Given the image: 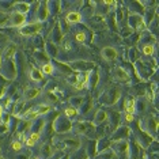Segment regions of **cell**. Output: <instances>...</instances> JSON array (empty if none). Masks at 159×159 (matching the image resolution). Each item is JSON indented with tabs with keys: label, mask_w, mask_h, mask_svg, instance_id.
Here are the masks:
<instances>
[{
	"label": "cell",
	"mask_w": 159,
	"mask_h": 159,
	"mask_svg": "<svg viewBox=\"0 0 159 159\" xmlns=\"http://www.w3.org/2000/svg\"><path fill=\"white\" fill-rule=\"evenodd\" d=\"M12 150L14 151H16V152H19L20 150H22V147H23V143L22 142H19V140H15V142L12 143Z\"/></svg>",
	"instance_id": "1f68e13d"
},
{
	"label": "cell",
	"mask_w": 159,
	"mask_h": 159,
	"mask_svg": "<svg viewBox=\"0 0 159 159\" xmlns=\"http://www.w3.org/2000/svg\"><path fill=\"white\" fill-rule=\"evenodd\" d=\"M113 74H114V79H116L117 82H121V83L129 82V75H128V72H126L124 68L116 67L114 71H113Z\"/></svg>",
	"instance_id": "9c48e42d"
},
{
	"label": "cell",
	"mask_w": 159,
	"mask_h": 159,
	"mask_svg": "<svg viewBox=\"0 0 159 159\" xmlns=\"http://www.w3.org/2000/svg\"><path fill=\"white\" fill-rule=\"evenodd\" d=\"M53 71H55V66L52 64V61H49V63L42 64V67H41V72H42L44 75H52V74H53Z\"/></svg>",
	"instance_id": "ffe728a7"
},
{
	"label": "cell",
	"mask_w": 159,
	"mask_h": 159,
	"mask_svg": "<svg viewBox=\"0 0 159 159\" xmlns=\"http://www.w3.org/2000/svg\"><path fill=\"white\" fill-rule=\"evenodd\" d=\"M110 121H111V124H113L114 126L117 125V124H118V121H120V113H118V111H113V113H111Z\"/></svg>",
	"instance_id": "f546056e"
},
{
	"label": "cell",
	"mask_w": 159,
	"mask_h": 159,
	"mask_svg": "<svg viewBox=\"0 0 159 159\" xmlns=\"http://www.w3.org/2000/svg\"><path fill=\"white\" fill-rule=\"evenodd\" d=\"M75 41L78 42V44H84L86 41H87V35H86V31H78L76 34H75Z\"/></svg>",
	"instance_id": "603a6c76"
},
{
	"label": "cell",
	"mask_w": 159,
	"mask_h": 159,
	"mask_svg": "<svg viewBox=\"0 0 159 159\" xmlns=\"http://www.w3.org/2000/svg\"><path fill=\"white\" fill-rule=\"evenodd\" d=\"M125 121L126 122H133V121H135V114L125 113Z\"/></svg>",
	"instance_id": "d6a6232c"
},
{
	"label": "cell",
	"mask_w": 159,
	"mask_h": 159,
	"mask_svg": "<svg viewBox=\"0 0 159 159\" xmlns=\"http://www.w3.org/2000/svg\"><path fill=\"white\" fill-rule=\"evenodd\" d=\"M30 140H33L34 143H37L39 139H41V133H38V132H30V135L27 136Z\"/></svg>",
	"instance_id": "4dcf8cb0"
},
{
	"label": "cell",
	"mask_w": 159,
	"mask_h": 159,
	"mask_svg": "<svg viewBox=\"0 0 159 159\" xmlns=\"http://www.w3.org/2000/svg\"><path fill=\"white\" fill-rule=\"evenodd\" d=\"M125 113L129 114H135L136 113V99H126L125 102Z\"/></svg>",
	"instance_id": "ac0fdd59"
},
{
	"label": "cell",
	"mask_w": 159,
	"mask_h": 159,
	"mask_svg": "<svg viewBox=\"0 0 159 159\" xmlns=\"http://www.w3.org/2000/svg\"><path fill=\"white\" fill-rule=\"evenodd\" d=\"M83 101H84L83 97H74V98H71V106L75 107V109H79L82 106Z\"/></svg>",
	"instance_id": "484cf974"
},
{
	"label": "cell",
	"mask_w": 159,
	"mask_h": 159,
	"mask_svg": "<svg viewBox=\"0 0 159 159\" xmlns=\"http://www.w3.org/2000/svg\"><path fill=\"white\" fill-rule=\"evenodd\" d=\"M142 52L146 56H152L155 53V48H154V45H144L143 49H142Z\"/></svg>",
	"instance_id": "83f0119b"
},
{
	"label": "cell",
	"mask_w": 159,
	"mask_h": 159,
	"mask_svg": "<svg viewBox=\"0 0 159 159\" xmlns=\"http://www.w3.org/2000/svg\"><path fill=\"white\" fill-rule=\"evenodd\" d=\"M27 18L23 14H19L16 11H14L11 15L8 16V22H7V26H11V27H22L25 23H26Z\"/></svg>",
	"instance_id": "277c9868"
},
{
	"label": "cell",
	"mask_w": 159,
	"mask_h": 159,
	"mask_svg": "<svg viewBox=\"0 0 159 159\" xmlns=\"http://www.w3.org/2000/svg\"><path fill=\"white\" fill-rule=\"evenodd\" d=\"M107 120V113L105 110L102 109H98L97 110V113H95V117H94V124L95 125H99V124H102L103 121H106Z\"/></svg>",
	"instance_id": "9a60e30c"
},
{
	"label": "cell",
	"mask_w": 159,
	"mask_h": 159,
	"mask_svg": "<svg viewBox=\"0 0 159 159\" xmlns=\"http://www.w3.org/2000/svg\"><path fill=\"white\" fill-rule=\"evenodd\" d=\"M142 42H144V45H154V42H157V38H155L152 34L144 33L143 38H142Z\"/></svg>",
	"instance_id": "44dd1931"
},
{
	"label": "cell",
	"mask_w": 159,
	"mask_h": 159,
	"mask_svg": "<svg viewBox=\"0 0 159 159\" xmlns=\"http://www.w3.org/2000/svg\"><path fill=\"white\" fill-rule=\"evenodd\" d=\"M30 79L31 80H34V82H41L42 79H44V74L41 72V70H38V68H35V67H33L30 70Z\"/></svg>",
	"instance_id": "2e32d148"
},
{
	"label": "cell",
	"mask_w": 159,
	"mask_h": 159,
	"mask_svg": "<svg viewBox=\"0 0 159 159\" xmlns=\"http://www.w3.org/2000/svg\"><path fill=\"white\" fill-rule=\"evenodd\" d=\"M53 129L57 132V133H67L70 132L72 129V122L71 120H68L66 116H60V117H57L55 122H53Z\"/></svg>",
	"instance_id": "3957f363"
},
{
	"label": "cell",
	"mask_w": 159,
	"mask_h": 159,
	"mask_svg": "<svg viewBox=\"0 0 159 159\" xmlns=\"http://www.w3.org/2000/svg\"><path fill=\"white\" fill-rule=\"evenodd\" d=\"M15 53H16V48H15V45H8L7 48L4 49V52H3V61H8V60H12V57L15 56Z\"/></svg>",
	"instance_id": "4fadbf2b"
},
{
	"label": "cell",
	"mask_w": 159,
	"mask_h": 159,
	"mask_svg": "<svg viewBox=\"0 0 159 159\" xmlns=\"http://www.w3.org/2000/svg\"><path fill=\"white\" fill-rule=\"evenodd\" d=\"M82 20V14L80 12H78V11H71V12H68L67 14V16H66V22L67 23H70V25H76L79 23Z\"/></svg>",
	"instance_id": "8fae6325"
},
{
	"label": "cell",
	"mask_w": 159,
	"mask_h": 159,
	"mask_svg": "<svg viewBox=\"0 0 159 159\" xmlns=\"http://www.w3.org/2000/svg\"><path fill=\"white\" fill-rule=\"evenodd\" d=\"M126 136H128V129L126 128H118L117 132L114 133L113 139H117V142H118V140H125Z\"/></svg>",
	"instance_id": "d6986e66"
},
{
	"label": "cell",
	"mask_w": 159,
	"mask_h": 159,
	"mask_svg": "<svg viewBox=\"0 0 159 159\" xmlns=\"http://www.w3.org/2000/svg\"><path fill=\"white\" fill-rule=\"evenodd\" d=\"M101 55H102V57L106 61H113V60L117 59L118 52L113 48V46H105V48L101 50Z\"/></svg>",
	"instance_id": "ba28073f"
},
{
	"label": "cell",
	"mask_w": 159,
	"mask_h": 159,
	"mask_svg": "<svg viewBox=\"0 0 159 159\" xmlns=\"http://www.w3.org/2000/svg\"><path fill=\"white\" fill-rule=\"evenodd\" d=\"M50 105H39V106H37V113L38 116H42V114H46V113H49L50 111Z\"/></svg>",
	"instance_id": "4316f807"
},
{
	"label": "cell",
	"mask_w": 159,
	"mask_h": 159,
	"mask_svg": "<svg viewBox=\"0 0 159 159\" xmlns=\"http://www.w3.org/2000/svg\"><path fill=\"white\" fill-rule=\"evenodd\" d=\"M74 86H75V89H76V90H83L86 87V84H84V83H82V82H76Z\"/></svg>",
	"instance_id": "836d02e7"
},
{
	"label": "cell",
	"mask_w": 159,
	"mask_h": 159,
	"mask_svg": "<svg viewBox=\"0 0 159 159\" xmlns=\"http://www.w3.org/2000/svg\"><path fill=\"white\" fill-rule=\"evenodd\" d=\"M14 6H15V8H16V12L23 14V15H26L29 12V10H30V4H29V3H25V2L14 3Z\"/></svg>",
	"instance_id": "e0dca14e"
},
{
	"label": "cell",
	"mask_w": 159,
	"mask_h": 159,
	"mask_svg": "<svg viewBox=\"0 0 159 159\" xmlns=\"http://www.w3.org/2000/svg\"><path fill=\"white\" fill-rule=\"evenodd\" d=\"M33 159H39V158H33Z\"/></svg>",
	"instance_id": "d590c367"
},
{
	"label": "cell",
	"mask_w": 159,
	"mask_h": 159,
	"mask_svg": "<svg viewBox=\"0 0 159 159\" xmlns=\"http://www.w3.org/2000/svg\"><path fill=\"white\" fill-rule=\"evenodd\" d=\"M146 124L147 126L143 129V131H146L147 133H150V132H157V128H158V121H157V118L155 117H148L147 120H146Z\"/></svg>",
	"instance_id": "5bb4252c"
},
{
	"label": "cell",
	"mask_w": 159,
	"mask_h": 159,
	"mask_svg": "<svg viewBox=\"0 0 159 159\" xmlns=\"http://www.w3.org/2000/svg\"><path fill=\"white\" fill-rule=\"evenodd\" d=\"M49 16V10H48V2H42L38 3V8H37V19L38 22H44L48 19Z\"/></svg>",
	"instance_id": "52a82bcc"
},
{
	"label": "cell",
	"mask_w": 159,
	"mask_h": 159,
	"mask_svg": "<svg viewBox=\"0 0 159 159\" xmlns=\"http://www.w3.org/2000/svg\"><path fill=\"white\" fill-rule=\"evenodd\" d=\"M42 30V23L41 22H31V23H25L22 27H19V34L25 37H31V35L38 34Z\"/></svg>",
	"instance_id": "7a4b0ae2"
},
{
	"label": "cell",
	"mask_w": 159,
	"mask_h": 159,
	"mask_svg": "<svg viewBox=\"0 0 159 159\" xmlns=\"http://www.w3.org/2000/svg\"><path fill=\"white\" fill-rule=\"evenodd\" d=\"M72 128H74L78 133H83V135H84V133H87L90 129L93 128V125H90L84 121H80V122H75V124H72Z\"/></svg>",
	"instance_id": "30bf717a"
},
{
	"label": "cell",
	"mask_w": 159,
	"mask_h": 159,
	"mask_svg": "<svg viewBox=\"0 0 159 159\" xmlns=\"http://www.w3.org/2000/svg\"><path fill=\"white\" fill-rule=\"evenodd\" d=\"M41 89H37V87H27L26 90L23 91V97L26 99H34L41 94Z\"/></svg>",
	"instance_id": "7c38bea8"
},
{
	"label": "cell",
	"mask_w": 159,
	"mask_h": 159,
	"mask_svg": "<svg viewBox=\"0 0 159 159\" xmlns=\"http://www.w3.org/2000/svg\"><path fill=\"white\" fill-rule=\"evenodd\" d=\"M2 74L4 75V78L7 79H14L16 75V67L15 64L12 63V60H8V61H3V66L0 68Z\"/></svg>",
	"instance_id": "5b68a950"
},
{
	"label": "cell",
	"mask_w": 159,
	"mask_h": 159,
	"mask_svg": "<svg viewBox=\"0 0 159 159\" xmlns=\"http://www.w3.org/2000/svg\"><path fill=\"white\" fill-rule=\"evenodd\" d=\"M128 26L132 29V30L135 31H143L144 29H146V20H144V18L142 15H139V14H129L128 16Z\"/></svg>",
	"instance_id": "6da1fadb"
},
{
	"label": "cell",
	"mask_w": 159,
	"mask_h": 159,
	"mask_svg": "<svg viewBox=\"0 0 159 159\" xmlns=\"http://www.w3.org/2000/svg\"><path fill=\"white\" fill-rule=\"evenodd\" d=\"M118 98H120V90L118 89H109L106 93L103 94L102 102L107 103V105H113V103L117 102Z\"/></svg>",
	"instance_id": "8992f818"
},
{
	"label": "cell",
	"mask_w": 159,
	"mask_h": 159,
	"mask_svg": "<svg viewBox=\"0 0 159 159\" xmlns=\"http://www.w3.org/2000/svg\"><path fill=\"white\" fill-rule=\"evenodd\" d=\"M46 55H48L49 57L50 56H56L57 55V48H56V45L55 44H52V42H48L46 44Z\"/></svg>",
	"instance_id": "7402d4cb"
},
{
	"label": "cell",
	"mask_w": 159,
	"mask_h": 159,
	"mask_svg": "<svg viewBox=\"0 0 159 159\" xmlns=\"http://www.w3.org/2000/svg\"><path fill=\"white\" fill-rule=\"evenodd\" d=\"M64 114H66V117L68 120H71V118H74L78 116V109H75V107H72V106H68L66 109V111H64Z\"/></svg>",
	"instance_id": "cb8c5ba5"
},
{
	"label": "cell",
	"mask_w": 159,
	"mask_h": 159,
	"mask_svg": "<svg viewBox=\"0 0 159 159\" xmlns=\"http://www.w3.org/2000/svg\"><path fill=\"white\" fill-rule=\"evenodd\" d=\"M2 117H3V106L0 105V118H2Z\"/></svg>",
	"instance_id": "e575fe53"
},
{
	"label": "cell",
	"mask_w": 159,
	"mask_h": 159,
	"mask_svg": "<svg viewBox=\"0 0 159 159\" xmlns=\"http://www.w3.org/2000/svg\"><path fill=\"white\" fill-rule=\"evenodd\" d=\"M98 79H99V75H98V72H90V78H89V83L87 84H90L91 87H95L97 86V83H98Z\"/></svg>",
	"instance_id": "d4e9b609"
},
{
	"label": "cell",
	"mask_w": 159,
	"mask_h": 159,
	"mask_svg": "<svg viewBox=\"0 0 159 159\" xmlns=\"http://www.w3.org/2000/svg\"><path fill=\"white\" fill-rule=\"evenodd\" d=\"M82 113L83 114H87L90 110H91V99H87V103H82Z\"/></svg>",
	"instance_id": "f1b7e54d"
}]
</instances>
